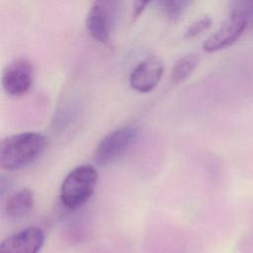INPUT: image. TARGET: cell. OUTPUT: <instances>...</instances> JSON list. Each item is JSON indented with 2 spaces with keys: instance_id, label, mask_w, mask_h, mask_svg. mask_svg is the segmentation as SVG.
Listing matches in <instances>:
<instances>
[{
  "instance_id": "8fae6325",
  "label": "cell",
  "mask_w": 253,
  "mask_h": 253,
  "mask_svg": "<svg viewBox=\"0 0 253 253\" xmlns=\"http://www.w3.org/2000/svg\"><path fill=\"white\" fill-rule=\"evenodd\" d=\"M121 3L122 0H94L93 4L102 10L115 26L118 19Z\"/></svg>"
},
{
  "instance_id": "8992f818",
  "label": "cell",
  "mask_w": 253,
  "mask_h": 253,
  "mask_svg": "<svg viewBox=\"0 0 253 253\" xmlns=\"http://www.w3.org/2000/svg\"><path fill=\"white\" fill-rule=\"evenodd\" d=\"M163 72V62L157 57H148L140 61L132 69L128 82L133 90L140 93H148L157 86Z\"/></svg>"
},
{
  "instance_id": "7c38bea8",
  "label": "cell",
  "mask_w": 253,
  "mask_h": 253,
  "mask_svg": "<svg viewBox=\"0 0 253 253\" xmlns=\"http://www.w3.org/2000/svg\"><path fill=\"white\" fill-rule=\"evenodd\" d=\"M212 24V20L210 16H204L195 22H193L185 31L184 37L186 39H194L204 32L208 31Z\"/></svg>"
},
{
  "instance_id": "9a60e30c",
  "label": "cell",
  "mask_w": 253,
  "mask_h": 253,
  "mask_svg": "<svg viewBox=\"0 0 253 253\" xmlns=\"http://www.w3.org/2000/svg\"><path fill=\"white\" fill-rule=\"evenodd\" d=\"M152 0H133L132 4V18H138L149 5Z\"/></svg>"
},
{
  "instance_id": "3957f363",
  "label": "cell",
  "mask_w": 253,
  "mask_h": 253,
  "mask_svg": "<svg viewBox=\"0 0 253 253\" xmlns=\"http://www.w3.org/2000/svg\"><path fill=\"white\" fill-rule=\"evenodd\" d=\"M139 129L136 126L127 125L118 127L105 135L94 152V160L99 166H109L121 159L137 139Z\"/></svg>"
},
{
  "instance_id": "5bb4252c",
  "label": "cell",
  "mask_w": 253,
  "mask_h": 253,
  "mask_svg": "<svg viewBox=\"0 0 253 253\" xmlns=\"http://www.w3.org/2000/svg\"><path fill=\"white\" fill-rule=\"evenodd\" d=\"M192 0H165L167 13L171 17H178L184 13Z\"/></svg>"
},
{
  "instance_id": "5b68a950",
  "label": "cell",
  "mask_w": 253,
  "mask_h": 253,
  "mask_svg": "<svg viewBox=\"0 0 253 253\" xmlns=\"http://www.w3.org/2000/svg\"><path fill=\"white\" fill-rule=\"evenodd\" d=\"M34 80V66L26 58L10 62L2 73V86L11 96L19 97L29 92Z\"/></svg>"
},
{
  "instance_id": "277c9868",
  "label": "cell",
  "mask_w": 253,
  "mask_h": 253,
  "mask_svg": "<svg viewBox=\"0 0 253 253\" xmlns=\"http://www.w3.org/2000/svg\"><path fill=\"white\" fill-rule=\"evenodd\" d=\"M249 28L247 17L240 11L231 10L229 16L203 43V49L211 53L222 50L235 43Z\"/></svg>"
},
{
  "instance_id": "4fadbf2b",
  "label": "cell",
  "mask_w": 253,
  "mask_h": 253,
  "mask_svg": "<svg viewBox=\"0 0 253 253\" xmlns=\"http://www.w3.org/2000/svg\"><path fill=\"white\" fill-rule=\"evenodd\" d=\"M231 10L243 13L249 23V27L253 28V0H232Z\"/></svg>"
},
{
  "instance_id": "52a82bcc",
  "label": "cell",
  "mask_w": 253,
  "mask_h": 253,
  "mask_svg": "<svg viewBox=\"0 0 253 253\" xmlns=\"http://www.w3.org/2000/svg\"><path fill=\"white\" fill-rule=\"evenodd\" d=\"M44 242V232L37 226L27 227L5 238L0 253H39Z\"/></svg>"
},
{
  "instance_id": "9c48e42d",
  "label": "cell",
  "mask_w": 253,
  "mask_h": 253,
  "mask_svg": "<svg viewBox=\"0 0 253 253\" xmlns=\"http://www.w3.org/2000/svg\"><path fill=\"white\" fill-rule=\"evenodd\" d=\"M86 28L89 35L95 41L101 43H107L114 25L103 11L93 4L86 17Z\"/></svg>"
},
{
  "instance_id": "6da1fadb",
  "label": "cell",
  "mask_w": 253,
  "mask_h": 253,
  "mask_svg": "<svg viewBox=\"0 0 253 253\" xmlns=\"http://www.w3.org/2000/svg\"><path fill=\"white\" fill-rule=\"evenodd\" d=\"M46 147V137L39 132L10 135L0 142V167L20 170L36 161Z\"/></svg>"
},
{
  "instance_id": "7a4b0ae2",
  "label": "cell",
  "mask_w": 253,
  "mask_h": 253,
  "mask_svg": "<svg viewBox=\"0 0 253 253\" xmlns=\"http://www.w3.org/2000/svg\"><path fill=\"white\" fill-rule=\"evenodd\" d=\"M98 179V171L92 165H80L71 170L60 187L62 205L69 210L82 207L93 195Z\"/></svg>"
},
{
  "instance_id": "30bf717a",
  "label": "cell",
  "mask_w": 253,
  "mask_h": 253,
  "mask_svg": "<svg viewBox=\"0 0 253 253\" xmlns=\"http://www.w3.org/2000/svg\"><path fill=\"white\" fill-rule=\"evenodd\" d=\"M199 56L196 53H189L180 57L172 67L171 80L173 83H180L186 80L195 70L199 63Z\"/></svg>"
},
{
  "instance_id": "ba28073f",
  "label": "cell",
  "mask_w": 253,
  "mask_h": 253,
  "mask_svg": "<svg viewBox=\"0 0 253 253\" xmlns=\"http://www.w3.org/2000/svg\"><path fill=\"white\" fill-rule=\"evenodd\" d=\"M35 207L34 193L28 188H21L12 193L6 200L4 210L11 218H23L33 211Z\"/></svg>"
}]
</instances>
